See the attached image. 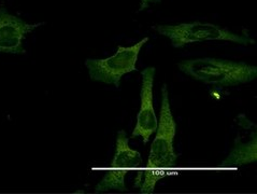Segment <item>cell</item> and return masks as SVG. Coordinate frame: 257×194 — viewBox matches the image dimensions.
<instances>
[{
    "label": "cell",
    "instance_id": "1",
    "mask_svg": "<svg viewBox=\"0 0 257 194\" xmlns=\"http://www.w3.org/2000/svg\"><path fill=\"white\" fill-rule=\"evenodd\" d=\"M177 124L170 108L167 85L162 88V108L158 120L156 136L151 146L149 160L145 175V181L140 186L141 193H153L155 184L163 178L172 175L171 169L176 166L178 154L175 151L173 140L176 136Z\"/></svg>",
    "mask_w": 257,
    "mask_h": 194
},
{
    "label": "cell",
    "instance_id": "2",
    "mask_svg": "<svg viewBox=\"0 0 257 194\" xmlns=\"http://www.w3.org/2000/svg\"><path fill=\"white\" fill-rule=\"evenodd\" d=\"M179 69L195 80L218 87L248 83L257 77L256 66L212 57L184 61L179 64Z\"/></svg>",
    "mask_w": 257,
    "mask_h": 194
},
{
    "label": "cell",
    "instance_id": "3",
    "mask_svg": "<svg viewBox=\"0 0 257 194\" xmlns=\"http://www.w3.org/2000/svg\"><path fill=\"white\" fill-rule=\"evenodd\" d=\"M156 32L171 40L173 48H183L191 43H200L210 40L230 41L233 43L250 46L255 40L247 35H237L227 28L211 23H182L178 25H156Z\"/></svg>",
    "mask_w": 257,
    "mask_h": 194
},
{
    "label": "cell",
    "instance_id": "4",
    "mask_svg": "<svg viewBox=\"0 0 257 194\" xmlns=\"http://www.w3.org/2000/svg\"><path fill=\"white\" fill-rule=\"evenodd\" d=\"M148 41L149 37H146L132 47L125 48L118 46L115 53L108 58L86 59L85 66L88 69L90 79L119 87L120 79L124 74L137 70L136 65H137L139 53Z\"/></svg>",
    "mask_w": 257,
    "mask_h": 194
},
{
    "label": "cell",
    "instance_id": "5",
    "mask_svg": "<svg viewBox=\"0 0 257 194\" xmlns=\"http://www.w3.org/2000/svg\"><path fill=\"white\" fill-rule=\"evenodd\" d=\"M142 163L141 154L131 148L127 133L123 130L119 131L117 133L114 156L101 181L95 186V192L103 193L109 190L126 192L125 176L132 173L134 169H140Z\"/></svg>",
    "mask_w": 257,
    "mask_h": 194
},
{
    "label": "cell",
    "instance_id": "6",
    "mask_svg": "<svg viewBox=\"0 0 257 194\" xmlns=\"http://www.w3.org/2000/svg\"><path fill=\"white\" fill-rule=\"evenodd\" d=\"M141 105L137 115V123L132 134V138L141 137L143 143L147 144L157 130L158 120L153 106V82L155 77L154 67H148L141 72Z\"/></svg>",
    "mask_w": 257,
    "mask_h": 194
},
{
    "label": "cell",
    "instance_id": "7",
    "mask_svg": "<svg viewBox=\"0 0 257 194\" xmlns=\"http://www.w3.org/2000/svg\"><path fill=\"white\" fill-rule=\"evenodd\" d=\"M43 24V22L29 24L21 18L10 14L4 7L0 8V53H26L25 48L23 47V40L28 34Z\"/></svg>",
    "mask_w": 257,
    "mask_h": 194
},
{
    "label": "cell",
    "instance_id": "8",
    "mask_svg": "<svg viewBox=\"0 0 257 194\" xmlns=\"http://www.w3.org/2000/svg\"><path fill=\"white\" fill-rule=\"evenodd\" d=\"M256 131L253 132L252 140L247 141V143H243V141H240V139L237 138L235 140V147L232 148L227 159L222 162V166L239 168L240 166L245 165V164L256 162Z\"/></svg>",
    "mask_w": 257,
    "mask_h": 194
},
{
    "label": "cell",
    "instance_id": "9",
    "mask_svg": "<svg viewBox=\"0 0 257 194\" xmlns=\"http://www.w3.org/2000/svg\"><path fill=\"white\" fill-rule=\"evenodd\" d=\"M160 2H161V0H140V9H139V12L148 9L149 7H150V5L157 4V3H160Z\"/></svg>",
    "mask_w": 257,
    "mask_h": 194
}]
</instances>
